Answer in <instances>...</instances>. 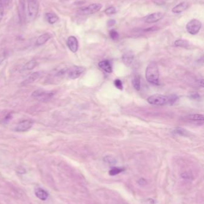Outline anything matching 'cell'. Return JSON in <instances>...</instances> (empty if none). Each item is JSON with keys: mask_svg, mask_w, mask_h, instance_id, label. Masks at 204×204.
<instances>
[{"mask_svg": "<svg viewBox=\"0 0 204 204\" xmlns=\"http://www.w3.org/2000/svg\"><path fill=\"white\" fill-rule=\"evenodd\" d=\"M102 7V5L99 3H93L87 7H81L79 8L77 13L80 15H89L96 13Z\"/></svg>", "mask_w": 204, "mask_h": 204, "instance_id": "4", "label": "cell"}, {"mask_svg": "<svg viewBox=\"0 0 204 204\" xmlns=\"http://www.w3.org/2000/svg\"><path fill=\"white\" fill-rule=\"evenodd\" d=\"M168 99V103L167 104L169 105H173L178 99V97L175 95H171L169 97H167Z\"/></svg>", "mask_w": 204, "mask_h": 204, "instance_id": "27", "label": "cell"}, {"mask_svg": "<svg viewBox=\"0 0 204 204\" xmlns=\"http://www.w3.org/2000/svg\"><path fill=\"white\" fill-rule=\"evenodd\" d=\"M134 58V56L131 52H127L125 53L122 56V60L126 65L129 66L131 65L132 62Z\"/></svg>", "mask_w": 204, "mask_h": 204, "instance_id": "16", "label": "cell"}, {"mask_svg": "<svg viewBox=\"0 0 204 204\" xmlns=\"http://www.w3.org/2000/svg\"><path fill=\"white\" fill-rule=\"evenodd\" d=\"M4 16V4L3 0H0V22Z\"/></svg>", "mask_w": 204, "mask_h": 204, "instance_id": "28", "label": "cell"}, {"mask_svg": "<svg viewBox=\"0 0 204 204\" xmlns=\"http://www.w3.org/2000/svg\"><path fill=\"white\" fill-rule=\"evenodd\" d=\"M202 23L196 19L190 20L186 25V30L191 35H196L201 30Z\"/></svg>", "mask_w": 204, "mask_h": 204, "instance_id": "5", "label": "cell"}, {"mask_svg": "<svg viewBox=\"0 0 204 204\" xmlns=\"http://www.w3.org/2000/svg\"><path fill=\"white\" fill-rule=\"evenodd\" d=\"M145 77L147 81L154 85L159 84V72L155 62H151L146 68Z\"/></svg>", "mask_w": 204, "mask_h": 204, "instance_id": "1", "label": "cell"}, {"mask_svg": "<svg viewBox=\"0 0 204 204\" xmlns=\"http://www.w3.org/2000/svg\"><path fill=\"white\" fill-rule=\"evenodd\" d=\"M191 98H193V99H198L200 97V96L197 92H193V93L191 94Z\"/></svg>", "mask_w": 204, "mask_h": 204, "instance_id": "35", "label": "cell"}, {"mask_svg": "<svg viewBox=\"0 0 204 204\" xmlns=\"http://www.w3.org/2000/svg\"><path fill=\"white\" fill-rule=\"evenodd\" d=\"M109 35H110V38H112V40H117L118 38V37H119V35H118V33L114 29H112L110 32H109Z\"/></svg>", "mask_w": 204, "mask_h": 204, "instance_id": "26", "label": "cell"}, {"mask_svg": "<svg viewBox=\"0 0 204 204\" xmlns=\"http://www.w3.org/2000/svg\"><path fill=\"white\" fill-rule=\"evenodd\" d=\"M164 14L161 12H156L150 14L144 18V22L147 23H154L161 20L164 17Z\"/></svg>", "mask_w": 204, "mask_h": 204, "instance_id": "9", "label": "cell"}, {"mask_svg": "<svg viewBox=\"0 0 204 204\" xmlns=\"http://www.w3.org/2000/svg\"><path fill=\"white\" fill-rule=\"evenodd\" d=\"M55 92L50 91H46L43 90H37L34 92L32 96L39 102H46L52 99Z\"/></svg>", "mask_w": 204, "mask_h": 204, "instance_id": "3", "label": "cell"}, {"mask_svg": "<svg viewBox=\"0 0 204 204\" xmlns=\"http://www.w3.org/2000/svg\"><path fill=\"white\" fill-rule=\"evenodd\" d=\"M132 84H133L134 88L136 90L139 91L141 88V82H140V78L138 75H135L133 77L132 81Z\"/></svg>", "mask_w": 204, "mask_h": 204, "instance_id": "17", "label": "cell"}, {"mask_svg": "<svg viewBox=\"0 0 204 204\" xmlns=\"http://www.w3.org/2000/svg\"><path fill=\"white\" fill-rule=\"evenodd\" d=\"M39 75H40V73L39 72L33 73L25 81V84H30L34 81H35L36 79H37L39 78Z\"/></svg>", "mask_w": 204, "mask_h": 204, "instance_id": "18", "label": "cell"}, {"mask_svg": "<svg viewBox=\"0 0 204 204\" xmlns=\"http://www.w3.org/2000/svg\"><path fill=\"white\" fill-rule=\"evenodd\" d=\"M181 177H182V178H183L184 179L187 180V179H191V178L192 176H191V175L187 172H184V173L181 174Z\"/></svg>", "mask_w": 204, "mask_h": 204, "instance_id": "34", "label": "cell"}, {"mask_svg": "<svg viewBox=\"0 0 204 204\" xmlns=\"http://www.w3.org/2000/svg\"><path fill=\"white\" fill-rule=\"evenodd\" d=\"M189 6V4L187 2H185V1L181 2L179 3L177 6H175V7H173V8L172 9V12L174 13H181L185 10H186L188 8Z\"/></svg>", "mask_w": 204, "mask_h": 204, "instance_id": "11", "label": "cell"}, {"mask_svg": "<svg viewBox=\"0 0 204 204\" xmlns=\"http://www.w3.org/2000/svg\"><path fill=\"white\" fill-rule=\"evenodd\" d=\"M147 102L153 105L162 106L167 104L168 99L165 96L156 94L150 96L147 99Z\"/></svg>", "mask_w": 204, "mask_h": 204, "instance_id": "6", "label": "cell"}, {"mask_svg": "<svg viewBox=\"0 0 204 204\" xmlns=\"http://www.w3.org/2000/svg\"><path fill=\"white\" fill-rule=\"evenodd\" d=\"M116 20H114V19H110L107 21V25L108 27H112L114 26L116 24Z\"/></svg>", "mask_w": 204, "mask_h": 204, "instance_id": "30", "label": "cell"}, {"mask_svg": "<svg viewBox=\"0 0 204 204\" xmlns=\"http://www.w3.org/2000/svg\"><path fill=\"white\" fill-rule=\"evenodd\" d=\"M104 161L105 162L109 164L114 165L117 163V160L116 159V158L112 157V156H106L104 158Z\"/></svg>", "mask_w": 204, "mask_h": 204, "instance_id": "23", "label": "cell"}, {"mask_svg": "<svg viewBox=\"0 0 204 204\" xmlns=\"http://www.w3.org/2000/svg\"><path fill=\"white\" fill-rule=\"evenodd\" d=\"M45 17H46V19L47 21V22L49 23H50V25L55 24L59 20L58 16L56 14L53 13H46L45 14Z\"/></svg>", "mask_w": 204, "mask_h": 204, "instance_id": "15", "label": "cell"}, {"mask_svg": "<svg viewBox=\"0 0 204 204\" xmlns=\"http://www.w3.org/2000/svg\"><path fill=\"white\" fill-rule=\"evenodd\" d=\"M174 44L176 47H183V48H187L189 46V42L187 40H177L175 41Z\"/></svg>", "mask_w": 204, "mask_h": 204, "instance_id": "19", "label": "cell"}, {"mask_svg": "<svg viewBox=\"0 0 204 204\" xmlns=\"http://www.w3.org/2000/svg\"><path fill=\"white\" fill-rule=\"evenodd\" d=\"M143 204H154V199H151V198H149V199H145V200H144V201L143 202Z\"/></svg>", "mask_w": 204, "mask_h": 204, "instance_id": "31", "label": "cell"}, {"mask_svg": "<svg viewBox=\"0 0 204 204\" xmlns=\"http://www.w3.org/2000/svg\"><path fill=\"white\" fill-rule=\"evenodd\" d=\"M37 65V61L35 60H31L29 62L26 63V65L24 66V68L26 70H31V69H33L34 67H35Z\"/></svg>", "mask_w": 204, "mask_h": 204, "instance_id": "22", "label": "cell"}, {"mask_svg": "<svg viewBox=\"0 0 204 204\" xmlns=\"http://www.w3.org/2000/svg\"><path fill=\"white\" fill-rule=\"evenodd\" d=\"M98 66L101 69L107 73H112V65L109 60H104L99 63Z\"/></svg>", "mask_w": 204, "mask_h": 204, "instance_id": "13", "label": "cell"}, {"mask_svg": "<svg viewBox=\"0 0 204 204\" xmlns=\"http://www.w3.org/2000/svg\"><path fill=\"white\" fill-rule=\"evenodd\" d=\"M67 46L72 53H76L79 48V42L77 38L74 36H70L67 40Z\"/></svg>", "mask_w": 204, "mask_h": 204, "instance_id": "10", "label": "cell"}, {"mask_svg": "<svg viewBox=\"0 0 204 204\" xmlns=\"http://www.w3.org/2000/svg\"><path fill=\"white\" fill-rule=\"evenodd\" d=\"M85 69L82 66H74L66 70V75L71 79H76L84 72Z\"/></svg>", "mask_w": 204, "mask_h": 204, "instance_id": "7", "label": "cell"}, {"mask_svg": "<svg viewBox=\"0 0 204 204\" xmlns=\"http://www.w3.org/2000/svg\"><path fill=\"white\" fill-rule=\"evenodd\" d=\"M175 132L180 136H189V132H187L186 130H185L184 128H177L175 130Z\"/></svg>", "mask_w": 204, "mask_h": 204, "instance_id": "24", "label": "cell"}, {"mask_svg": "<svg viewBox=\"0 0 204 204\" xmlns=\"http://www.w3.org/2000/svg\"><path fill=\"white\" fill-rule=\"evenodd\" d=\"M6 57V54L3 51H0V63L4 60Z\"/></svg>", "mask_w": 204, "mask_h": 204, "instance_id": "33", "label": "cell"}, {"mask_svg": "<svg viewBox=\"0 0 204 204\" xmlns=\"http://www.w3.org/2000/svg\"><path fill=\"white\" fill-rule=\"evenodd\" d=\"M104 12L107 15H112L116 13V8L113 6H111L106 8Z\"/></svg>", "mask_w": 204, "mask_h": 204, "instance_id": "25", "label": "cell"}, {"mask_svg": "<svg viewBox=\"0 0 204 204\" xmlns=\"http://www.w3.org/2000/svg\"><path fill=\"white\" fill-rule=\"evenodd\" d=\"M114 85L117 88L120 90H123V84L120 79H116L114 81Z\"/></svg>", "mask_w": 204, "mask_h": 204, "instance_id": "29", "label": "cell"}, {"mask_svg": "<svg viewBox=\"0 0 204 204\" xmlns=\"http://www.w3.org/2000/svg\"><path fill=\"white\" fill-rule=\"evenodd\" d=\"M34 124V122L31 120L26 119L20 121L15 127V131L18 132H24L29 130Z\"/></svg>", "mask_w": 204, "mask_h": 204, "instance_id": "8", "label": "cell"}, {"mask_svg": "<svg viewBox=\"0 0 204 204\" xmlns=\"http://www.w3.org/2000/svg\"><path fill=\"white\" fill-rule=\"evenodd\" d=\"M51 36L49 33H45L41 35L36 40V44L37 46H42L50 38Z\"/></svg>", "mask_w": 204, "mask_h": 204, "instance_id": "14", "label": "cell"}, {"mask_svg": "<svg viewBox=\"0 0 204 204\" xmlns=\"http://www.w3.org/2000/svg\"><path fill=\"white\" fill-rule=\"evenodd\" d=\"M125 170V168H120V167H113L109 171V174L112 176H114L116 175H118V174L121 173L122 172Z\"/></svg>", "mask_w": 204, "mask_h": 204, "instance_id": "21", "label": "cell"}, {"mask_svg": "<svg viewBox=\"0 0 204 204\" xmlns=\"http://www.w3.org/2000/svg\"><path fill=\"white\" fill-rule=\"evenodd\" d=\"M10 0H3V4H4V2H9Z\"/></svg>", "mask_w": 204, "mask_h": 204, "instance_id": "36", "label": "cell"}, {"mask_svg": "<svg viewBox=\"0 0 204 204\" xmlns=\"http://www.w3.org/2000/svg\"><path fill=\"white\" fill-rule=\"evenodd\" d=\"M35 195L41 201H46L49 197V193L44 189L38 187L35 189Z\"/></svg>", "mask_w": 204, "mask_h": 204, "instance_id": "12", "label": "cell"}, {"mask_svg": "<svg viewBox=\"0 0 204 204\" xmlns=\"http://www.w3.org/2000/svg\"><path fill=\"white\" fill-rule=\"evenodd\" d=\"M39 10L38 0H27L26 19L28 22H33L37 16Z\"/></svg>", "mask_w": 204, "mask_h": 204, "instance_id": "2", "label": "cell"}, {"mask_svg": "<svg viewBox=\"0 0 204 204\" xmlns=\"http://www.w3.org/2000/svg\"><path fill=\"white\" fill-rule=\"evenodd\" d=\"M187 118L191 121H204V115H199V114H195V115H191L187 117Z\"/></svg>", "mask_w": 204, "mask_h": 204, "instance_id": "20", "label": "cell"}, {"mask_svg": "<svg viewBox=\"0 0 204 204\" xmlns=\"http://www.w3.org/2000/svg\"><path fill=\"white\" fill-rule=\"evenodd\" d=\"M138 183L140 186H145V184H147V182H146V180H145L144 178H141L138 180Z\"/></svg>", "mask_w": 204, "mask_h": 204, "instance_id": "32", "label": "cell"}]
</instances>
